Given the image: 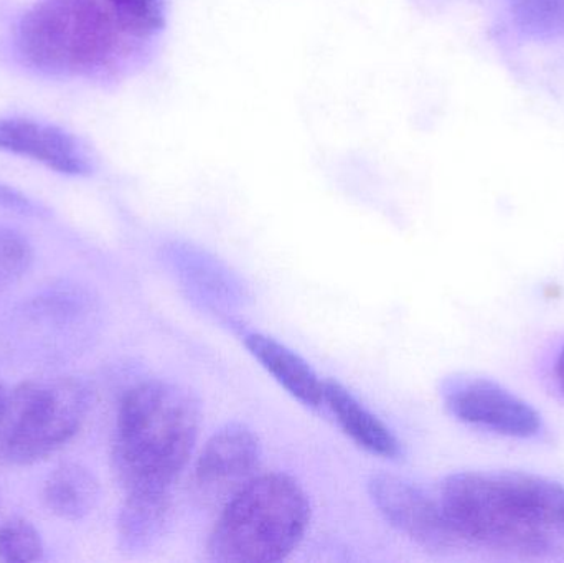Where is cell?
Returning a JSON list of instances; mask_svg holds the SVG:
<instances>
[{
  "instance_id": "cell-1",
  "label": "cell",
  "mask_w": 564,
  "mask_h": 563,
  "mask_svg": "<svg viewBox=\"0 0 564 563\" xmlns=\"http://www.w3.org/2000/svg\"><path fill=\"white\" fill-rule=\"evenodd\" d=\"M440 502L460 545L529 557L564 541V486L543 476L456 473L441 485Z\"/></svg>"
},
{
  "instance_id": "cell-2",
  "label": "cell",
  "mask_w": 564,
  "mask_h": 563,
  "mask_svg": "<svg viewBox=\"0 0 564 563\" xmlns=\"http://www.w3.org/2000/svg\"><path fill=\"white\" fill-rule=\"evenodd\" d=\"M198 397L181 383L149 380L119 407L112 468L126 495L171 492L200 432Z\"/></svg>"
},
{
  "instance_id": "cell-3",
  "label": "cell",
  "mask_w": 564,
  "mask_h": 563,
  "mask_svg": "<svg viewBox=\"0 0 564 563\" xmlns=\"http://www.w3.org/2000/svg\"><path fill=\"white\" fill-rule=\"evenodd\" d=\"M311 499L294 478L257 476L224 506L208 539V557L221 563L284 561L311 524Z\"/></svg>"
},
{
  "instance_id": "cell-4",
  "label": "cell",
  "mask_w": 564,
  "mask_h": 563,
  "mask_svg": "<svg viewBox=\"0 0 564 563\" xmlns=\"http://www.w3.org/2000/svg\"><path fill=\"white\" fill-rule=\"evenodd\" d=\"M129 36L108 0H42L20 20V53L46 73H82L109 65Z\"/></svg>"
},
{
  "instance_id": "cell-5",
  "label": "cell",
  "mask_w": 564,
  "mask_h": 563,
  "mask_svg": "<svg viewBox=\"0 0 564 563\" xmlns=\"http://www.w3.org/2000/svg\"><path fill=\"white\" fill-rule=\"evenodd\" d=\"M91 407L82 380H32L7 389L0 400V463L30 466L66 445Z\"/></svg>"
},
{
  "instance_id": "cell-6",
  "label": "cell",
  "mask_w": 564,
  "mask_h": 563,
  "mask_svg": "<svg viewBox=\"0 0 564 563\" xmlns=\"http://www.w3.org/2000/svg\"><path fill=\"white\" fill-rule=\"evenodd\" d=\"M441 396L451 415L467 425L512 439H533L542 432L540 413L494 380L453 376L444 380Z\"/></svg>"
},
{
  "instance_id": "cell-7",
  "label": "cell",
  "mask_w": 564,
  "mask_h": 563,
  "mask_svg": "<svg viewBox=\"0 0 564 563\" xmlns=\"http://www.w3.org/2000/svg\"><path fill=\"white\" fill-rule=\"evenodd\" d=\"M261 443L243 423H228L218 430L194 469V489L207 506H225L257 478L261 466Z\"/></svg>"
},
{
  "instance_id": "cell-8",
  "label": "cell",
  "mask_w": 564,
  "mask_h": 563,
  "mask_svg": "<svg viewBox=\"0 0 564 563\" xmlns=\"http://www.w3.org/2000/svg\"><path fill=\"white\" fill-rule=\"evenodd\" d=\"M368 492L381 516L421 548L434 552L459 548L440 499L420 486L390 473H377L368 481Z\"/></svg>"
},
{
  "instance_id": "cell-9",
  "label": "cell",
  "mask_w": 564,
  "mask_h": 563,
  "mask_svg": "<svg viewBox=\"0 0 564 563\" xmlns=\"http://www.w3.org/2000/svg\"><path fill=\"white\" fill-rule=\"evenodd\" d=\"M0 151L32 159L59 174L88 175L93 171L88 154L72 134L32 119H0Z\"/></svg>"
},
{
  "instance_id": "cell-10",
  "label": "cell",
  "mask_w": 564,
  "mask_h": 563,
  "mask_svg": "<svg viewBox=\"0 0 564 563\" xmlns=\"http://www.w3.org/2000/svg\"><path fill=\"white\" fill-rule=\"evenodd\" d=\"M169 261L185 288L207 304L241 303L247 296L241 281L224 263L192 245L171 247Z\"/></svg>"
},
{
  "instance_id": "cell-11",
  "label": "cell",
  "mask_w": 564,
  "mask_h": 563,
  "mask_svg": "<svg viewBox=\"0 0 564 563\" xmlns=\"http://www.w3.org/2000/svg\"><path fill=\"white\" fill-rule=\"evenodd\" d=\"M245 346L299 402L311 409H318L324 403L325 382H321L314 369L294 350L260 333L247 334Z\"/></svg>"
},
{
  "instance_id": "cell-12",
  "label": "cell",
  "mask_w": 564,
  "mask_h": 563,
  "mask_svg": "<svg viewBox=\"0 0 564 563\" xmlns=\"http://www.w3.org/2000/svg\"><path fill=\"white\" fill-rule=\"evenodd\" d=\"M324 402L330 407L341 430L358 446L388 459H397L403 455V446L397 435L370 410L365 409L344 386L327 380Z\"/></svg>"
},
{
  "instance_id": "cell-13",
  "label": "cell",
  "mask_w": 564,
  "mask_h": 563,
  "mask_svg": "<svg viewBox=\"0 0 564 563\" xmlns=\"http://www.w3.org/2000/svg\"><path fill=\"white\" fill-rule=\"evenodd\" d=\"M171 512V492L126 495L118 518V538L122 551L139 554L161 539Z\"/></svg>"
},
{
  "instance_id": "cell-14",
  "label": "cell",
  "mask_w": 564,
  "mask_h": 563,
  "mask_svg": "<svg viewBox=\"0 0 564 563\" xmlns=\"http://www.w3.org/2000/svg\"><path fill=\"white\" fill-rule=\"evenodd\" d=\"M46 508L66 521L86 518L99 501V483L89 469L76 463L56 468L43 488Z\"/></svg>"
},
{
  "instance_id": "cell-15",
  "label": "cell",
  "mask_w": 564,
  "mask_h": 563,
  "mask_svg": "<svg viewBox=\"0 0 564 563\" xmlns=\"http://www.w3.org/2000/svg\"><path fill=\"white\" fill-rule=\"evenodd\" d=\"M516 25L535 39L564 36V0H512Z\"/></svg>"
},
{
  "instance_id": "cell-16",
  "label": "cell",
  "mask_w": 564,
  "mask_h": 563,
  "mask_svg": "<svg viewBox=\"0 0 564 563\" xmlns=\"http://www.w3.org/2000/svg\"><path fill=\"white\" fill-rule=\"evenodd\" d=\"M126 33L135 40L158 36L165 26V0H108Z\"/></svg>"
},
{
  "instance_id": "cell-17",
  "label": "cell",
  "mask_w": 564,
  "mask_h": 563,
  "mask_svg": "<svg viewBox=\"0 0 564 563\" xmlns=\"http://www.w3.org/2000/svg\"><path fill=\"white\" fill-rule=\"evenodd\" d=\"M43 544L32 522L12 518L0 526V561L30 563L42 559Z\"/></svg>"
},
{
  "instance_id": "cell-18",
  "label": "cell",
  "mask_w": 564,
  "mask_h": 563,
  "mask_svg": "<svg viewBox=\"0 0 564 563\" xmlns=\"http://www.w3.org/2000/svg\"><path fill=\"white\" fill-rule=\"evenodd\" d=\"M33 251L25 237L0 227V283L19 280L32 267Z\"/></svg>"
},
{
  "instance_id": "cell-19",
  "label": "cell",
  "mask_w": 564,
  "mask_h": 563,
  "mask_svg": "<svg viewBox=\"0 0 564 563\" xmlns=\"http://www.w3.org/2000/svg\"><path fill=\"white\" fill-rule=\"evenodd\" d=\"M0 207L20 215H43L42 208L35 202L6 184H0Z\"/></svg>"
},
{
  "instance_id": "cell-20",
  "label": "cell",
  "mask_w": 564,
  "mask_h": 563,
  "mask_svg": "<svg viewBox=\"0 0 564 563\" xmlns=\"http://www.w3.org/2000/svg\"><path fill=\"white\" fill-rule=\"evenodd\" d=\"M556 382H558L560 392L564 397V344L562 350H560L558 360H556Z\"/></svg>"
},
{
  "instance_id": "cell-21",
  "label": "cell",
  "mask_w": 564,
  "mask_h": 563,
  "mask_svg": "<svg viewBox=\"0 0 564 563\" xmlns=\"http://www.w3.org/2000/svg\"><path fill=\"white\" fill-rule=\"evenodd\" d=\"M6 392H7V387L3 386L2 382H0V400L3 399V396H6Z\"/></svg>"
}]
</instances>
